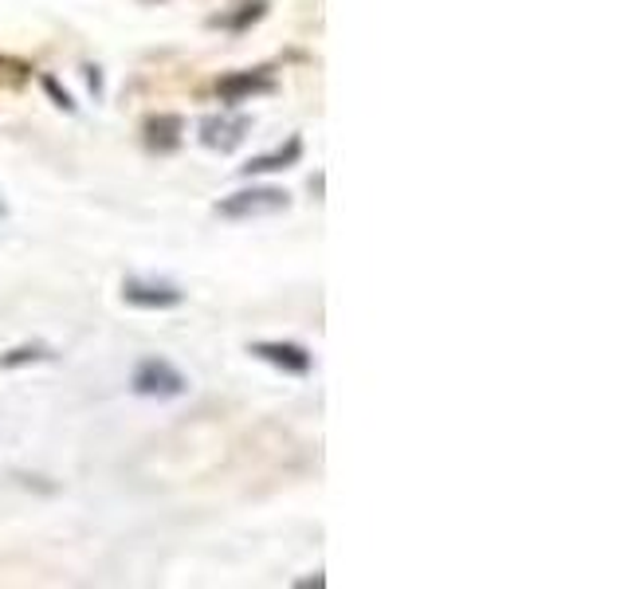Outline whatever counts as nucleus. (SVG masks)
<instances>
[{
    "mask_svg": "<svg viewBox=\"0 0 628 589\" xmlns=\"http://www.w3.org/2000/svg\"><path fill=\"white\" fill-rule=\"evenodd\" d=\"M252 354H256L259 362L275 366V370H283V373H295V377L310 373V366H315L310 350L299 346V342H252Z\"/></svg>",
    "mask_w": 628,
    "mask_h": 589,
    "instance_id": "nucleus-5",
    "label": "nucleus"
},
{
    "mask_svg": "<svg viewBox=\"0 0 628 589\" xmlns=\"http://www.w3.org/2000/svg\"><path fill=\"white\" fill-rule=\"evenodd\" d=\"M291 196L275 185H252V189H240V193L225 196L217 205V217L225 220H256V217H275V213H287Z\"/></svg>",
    "mask_w": 628,
    "mask_h": 589,
    "instance_id": "nucleus-2",
    "label": "nucleus"
},
{
    "mask_svg": "<svg viewBox=\"0 0 628 589\" xmlns=\"http://www.w3.org/2000/svg\"><path fill=\"white\" fill-rule=\"evenodd\" d=\"M0 217H9V208H4V201H0Z\"/></svg>",
    "mask_w": 628,
    "mask_h": 589,
    "instance_id": "nucleus-13",
    "label": "nucleus"
},
{
    "mask_svg": "<svg viewBox=\"0 0 628 589\" xmlns=\"http://www.w3.org/2000/svg\"><path fill=\"white\" fill-rule=\"evenodd\" d=\"M264 12H268V0H247V4H240L236 16H217V28H232V31H244L247 24L264 21Z\"/></svg>",
    "mask_w": 628,
    "mask_h": 589,
    "instance_id": "nucleus-9",
    "label": "nucleus"
},
{
    "mask_svg": "<svg viewBox=\"0 0 628 589\" xmlns=\"http://www.w3.org/2000/svg\"><path fill=\"white\" fill-rule=\"evenodd\" d=\"M55 354L48 346H16V350L0 354V366L4 370H16V366H28V362H52Z\"/></svg>",
    "mask_w": 628,
    "mask_h": 589,
    "instance_id": "nucleus-10",
    "label": "nucleus"
},
{
    "mask_svg": "<svg viewBox=\"0 0 628 589\" xmlns=\"http://www.w3.org/2000/svg\"><path fill=\"white\" fill-rule=\"evenodd\" d=\"M252 130V118L247 114H208L201 123V145L208 150H220V154H232L240 142Z\"/></svg>",
    "mask_w": 628,
    "mask_h": 589,
    "instance_id": "nucleus-3",
    "label": "nucleus"
},
{
    "mask_svg": "<svg viewBox=\"0 0 628 589\" xmlns=\"http://www.w3.org/2000/svg\"><path fill=\"white\" fill-rule=\"evenodd\" d=\"M271 91H275V79H271L264 67H259V72H232L217 84V94L228 106H240L247 103V99H259V94H271Z\"/></svg>",
    "mask_w": 628,
    "mask_h": 589,
    "instance_id": "nucleus-6",
    "label": "nucleus"
},
{
    "mask_svg": "<svg viewBox=\"0 0 628 589\" xmlns=\"http://www.w3.org/2000/svg\"><path fill=\"white\" fill-rule=\"evenodd\" d=\"M299 157H303V138H291V142L283 145V150H275V154H259V157H252L247 166H240V174H244V177L279 174V169L299 166Z\"/></svg>",
    "mask_w": 628,
    "mask_h": 589,
    "instance_id": "nucleus-8",
    "label": "nucleus"
},
{
    "mask_svg": "<svg viewBox=\"0 0 628 589\" xmlns=\"http://www.w3.org/2000/svg\"><path fill=\"white\" fill-rule=\"evenodd\" d=\"M181 135H185V118L181 114H154L145 118V145L154 154H174L181 145Z\"/></svg>",
    "mask_w": 628,
    "mask_h": 589,
    "instance_id": "nucleus-7",
    "label": "nucleus"
},
{
    "mask_svg": "<svg viewBox=\"0 0 628 589\" xmlns=\"http://www.w3.org/2000/svg\"><path fill=\"white\" fill-rule=\"evenodd\" d=\"M123 299L130 303V307H142V310H169V307H181V303H185V291L165 280H126Z\"/></svg>",
    "mask_w": 628,
    "mask_h": 589,
    "instance_id": "nucleus-4",
    "label": "nucleus"
},
{
    "mask_svg": "<svg viewBox=\"0 0 628 589\" xmlns=\"http://www.w3.org/2000/svg\"><path fill=\"white\" fill-rule=\"evenodd\" d=\"M87 72H91V75H87V79H91V91L99 94V91H103V75H99V67H87Z\"/></svg>",
    "mask_w": 628,
    "mask_h": 589,
    "instance_id": "nucleus-12",
    "label": "nucleus"
},
{
    "mask_svg": "<svg viewBox=\"0 0 628 589\" xmlns=\"http://www.w3.org/2000/svg\"><path fill=\"white\" fill-rule=\"evenodd\" d=\"M130 389H134L138 397H150V401H174V397L189 393V377L177 370L174 362H165V358H142V362L134 366Z\"/></svg>",
    "mask_w": 628,
    "mask_h": 589,
    "instance_id": "nucleus-1",
    "label": "nucleus"
},
{
    "mask_svg": "<svg viewBox=\"0 0 628 589\" xmlns=\"http://www.w3.org/2000/svg\"><path fill=\"white\" fill-rule=\"evenodd\" d=\"M43 91L52 94V99H55V103H60V106H63V111H75V103H72V94H67V91H60V84H55L52 75H43Z\"/></svg>",
    "mask_w": 628,
    "mask_h": 589,
    "instance_id": "nucleus-11",
    "label": "nucleus"
},
{
    "mask_svg": "<svg viewBox=\"0 0 628 589\" xmlns=\"http://www.w3.org/2000/svg\"><path fill=\"white\" fill-rule=\"evenodd\" d=\"M142 4H162V0H142Z\"/></svg>",
    "mask_w": 628,
    "mask_h": 589,
    "instance_id": "nucleus-14",
    "label": "nucleus"
}]
</instances>
